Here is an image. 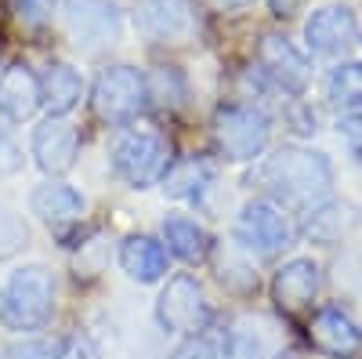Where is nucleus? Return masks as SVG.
<instances>
[{
	"instance_id": "nucleus-1",
	"label": "nucleus",
	"mask_w": 362,
	"mask_h": 359,
	"mask_svg": "<svg viewBox=\"0 0 362 359\" xmlns=\"http://www.w3.org/2000/svg\"><path fill=\"white\" fill-rule=\"evenodd\" d=\"M257 182L268 189L272 203H283L308 215L334 193V164L322 153H315V149L286 145L261 164Z\"/></svg>"
},
{
	"instance_id": "nucleus-2",
	"label": "nucleus",
	"mask_w": 362,
	"mask_h": 359,
	"mask_svg": "<svg viewBox=\"0 0 362 359\" xmlns=\"http://www.w3.org/2000/svg\"><path fill=\"white\" fill-rule=\"evenodd\" d=\"M54 312V280L44 265H22L0 290V319L8 331L33 334L44 331Z\"/></svg>"
},
{
	"instance_id": "nucleus-3",
	"label": "nucleus",
	"mask_w": 362,
	"mask_h": 359,
	"mask_svg": "<svg viewBox=\"0 0 362 359\" xmlns=\"http://www.w3.org/2000/svg\"><path fill=\"white\" fill-rule=\"evenodd\" d=\"M109 164L131 189H148L163 182L170 167V145L153 127H124L109 145Z\"/></svg>"
},
{
	"instance_id": "nucleus-4",
	"label": "nucleus",
	"mask_w": 362,
	"mask_h": 359,
	"mask_svg": "<svg viewBox=\"0 0 362 359\" xmlns=\"http://www.w3.org/2000/svg\"><path fill=\"white\" fill-rule=\"evenodd\" d=\"M272 124L268 116L257 106H221L214 116V142H218V153L232 164H247L257 160L268 145Z\"/></svg>"
},
{
	"instance_id": "nucleus-5",
	"label": "nucleus",
	"mask_w": 362,
	"mask_h": 359,
	"mask_svg": "<svg viewBox=\"0 0 362 359\" xmlns=\"http://www.w3.org/2000/svg\"><path fill=\"white\" fill-rule=\"evenodd\" d=\"M145 76L131 66H105L90 87V106H95L98 120L112 127H127L131 120L145 109Z\"/></svg>"
},
{
	"instance_id": "nucleus-6",
	"label": "nucleus",
	"mask_w": 362,
	"mask_h": 359,
	"mask_svg": "<svg viewBox=\"0 0 362 359\" xmlns=\"http://www.w3.org/2000/svg\"><path fill=\"white\" fill-rule=\"evenodd\" d=\"M62 22L76 51L83 55H102L119 40V25L124 15L112 0H66Z\"/></svg>"
},
{
	"instance_id": "nucleus-7",
	"label": "nucleus",
	"mask_w": 362,
	"mask_h": 359,
	"mask_svg": "<svg viewBox=\"0 0 362 359\" xmlns=\"http://www.w3.org/2000/svg\"><path fill=\"white\" fill-rule=\"evenodd\" d=\"M156 319H160V326L167 334H177V338L203 334L206 319H210V309H206V294H203L199 280L189 276V273L170 276L167 287L156 297Z\"/></svg>"
},
{
	"instance_id": "nucleus-8",
	"label": "nucleus",
	"mask_w": 362,
	"mask_h": 359,
	"mask_svg": "<svg viewBox=\"0 0 362 359\" xmlns=\"http://www.w3.org/2000/svg\"><path fill=\"white\" fill-rule=\"evenodd\" d=\"M293 244V229L279 203L272 200H250L235 218V247L257 258H276Z\"/></svg>"
},
{
	"instance_id": "nucleus-9",
	"label": "nucleus",
	"mask_w": 362,
	"mask_h": 359,
	"mask_svg": "<svg viewBox=\"0 0 362 359\" xmlns=\"http://www.w3.org/2000/svg\"><path fill=\"white\" fill-rule=\"evenodd\" d=\"M134 25L153 44H185L196 29V15L189 0H138Z\"/></svg>"
},
{
	"instance_id": "nucleus-10",
	"label": "nucleus",
	"mask_w": 362,
	"mask_h": 359,
	"mask_svg": "<svg viewBox=\"0 0 362 359\" xmlns=\"http://www.w3.org/2000/svg\"><path fill=\"white\" fill-rule=\"evenodd\" d=\"M257 69H261V76H268L286 95H300L308 87V80H312L308 58L300 55L286 37H276V33L261 40V47H257Z\"/></svg>"
},
{
	"instance_id": "nucleus-11",
	"label": "nucleus",
	"mask_w": 362,
	"mask_h": 359,
	"mask_svg": "<svg viewBox=\"0 0 362 359\" xmlns=\"http://www.w3.org/2000/svg\"><path fill=\"white\" fill-rule=\"evenodd\" d=\"M80 156V131L66 116H47L33 131V160L44 174H66Z\"/></svg>"
},
{
	"instance_id": "nucleus-12",
	"label": "nucleus",
	"mask_w": 362,
	"mask_h": 359,
	"mask_svg": "<svg viewBox=\"0 0 362 359\" xmlns=\"http://www.w3.org/2000/svg\"><path fill=\"white\" fill-rule=\"evenodd\" d=\"M305 40L315 55L337 58L358 40V22L348 4H326L305 22Z\"/></svg>"
},
{
	"instance_id": "nucleus-13",
	"label": "nucleus",
	"mask_w": 362,
	"mask_h": 359,
	"mask_svg": "<svg viewBox=\"0 0 362 359\" xmlns=\"http://www.w3.org/2000/svg\"><path fill=\"white\" fill-rule=\"evenodd\" d=\"M308 341L322 352V355H334V359H351L362 352V331L358 323L337 309V305H326L312 316L308 323Z\"/></svg>"
},
{
	"instance_id": "nucleus-14",
	"label": "nucleus",
	"mask_w": 362,
	"mask_h": 359,
	"mask_svg": "<svg viewBox=\"0 0 362 359\" xmlns=\"http://www.w3.org/2000/svg\"><path fill=\"white\" fill-rule=\"evenodd\" d=\"M319 294V265L312 258H290L276 276H272V297L283 312H305L312 309Z\"/></svg>"
},
{
	"instance_id": "nucleus-15",
	"label": "nucleus",
	"mask_w": 362,
	"mask_h": 359,
	"mask_svg": "<svg viewBox=\"0 0 362 359\" xmlns=\"http://www.w3.org/2000/svg\"><path fill=\"white\" fill-rule=\"evenodd\" d=\"M40 106H44V98H40V76L29 69L25 62L8 66L4 73H0V116H4V120H11V124L33 120Z\"/></svg>"
},
{
	"instance_id": "nucleus-16",
	"label": "nucleus",
	"mask_w": 362,
	"mask_h": 359,
	"mask_svg": "<svg viewBox=\"0 0 362 359\" xmlns=\"http://www.w3.org/2000/svg\"><path fill=\"white\" fill-rule=\"evenodd\" d=\"M119 268L134 283H160L167 276V247L156 236L134 232L119 244Z\"/></svg>"
},
{
	"instance_id": "nucleus-17",
	"label": "nucleus",
	"mask_w": 362,
	"mask_h": 359,
	"mask_svg": "<svg viewBox=\"0 0 362 359\" xmlns=\"http://www.w3.org/2000/svg\"><path fill=\"white\" fill-rule=\"evenodd\" d=\"M29 211L47 225H73L83 218L87 200H83V193H76L66 182H44L29 196Z\"/></svg>"
},
{
	"instance_id": "nucleus-18",
	"label": "nucleus",
	"mask_w": 362,
	"mask_h": 359,
	"mask_svg": "<svg viewBox=\"0 0 362 359\" xmlns=\"http://www.w3.org/2000/svg\"><path fill=\"white\" fill-rule=\"evenodd\" d=\"M163 193L170 200H203L210 193V186H214V164L203 160V156H185L167 167L163 174Z\"/></svg>"
},
{
	"instance_id": "nucleus-19",
	"label": "nucleus",
	"mask_w": 362,
	"mask_h": 359,
	"mask_svg": "<svg viewBox=\"0 0 362 359\" xmlns=\"http://www.w3.org/2000/svg\"><path fill=\"white\" fill-rule=\"evenodd\" d=\"M40 98L51 109V116H69L83 98V76L66 62H51L40 76Z\"/></svg>"
},
{
	"instance_id": "nucleus-20",
	"label": "nucleus",
	"mask_w": 362,
	"mask_h": 359,
	"mask_svg": "<svg viewBox=\"0 0 362 359\" xmlns=\"http://www.w3.org/2000/svg\"><path fill=\"white\" fill-rule=\"evenodd\" d=\"M163 244L174 258H181L185 265H199L206 254H210V232L196 222V218H185V215H170L163 222Z\"/></svg>"
},
{
	"instance_id": "nucleus-21",
	"label": "nucleus",
	"mask_w": 362,
	"mask_h": 359,
	"mask_svg": "<svg viewBox=\"0 0 362 359\" xmlns=\"http://www.w3.org/2000/svg\"><path fill=\"white\" fill-rule=\"evenodd\" d=\"M221 348H225L228 359H268L272 355V334L257 316H239L225 331Z\"/></svg>"
},
{
	"instance_id": "nucleus-22",
	"label": "nucleus",
	"mask_w": 362,
	"mask_h": 359,
	"mask_svg": "<svg viewBox=\"0 0 362 359\" xmlns=\"http://www.w3.org/2000/svg\"><path fill=\"white\" fill-rule=\"evenodd\" d=\"M355 222H358L355 207L326 200V203L315 207V211H308L305 232H308V239H315V244H341V239L355 229Z\"/></svg>"
},
{
	"instance_id": "nucleus-23",
	"label": "nucleus",
	"mask_w": 362,
	"mask_h": 359,
	"mask_svg": "<svg viewBox=\"0 0 362 359\" xmlns=\"http://www.w3.org/2000/svg\"><path fill=\"white\" fill-rule=\"evenodd\" d=\"M326 98L334 106H362V62H341L326 76Z\"/></svg>"
},
{
	"instance_id": "nucleus-24",
	"label": "nucleus",
	"mask_w": 362,
	"mask_h": 359,
	"mask_svg": "<svg viewBox=\"0 0 362 359\" xmlns=\"http://www.w3.org/2000/svg\"><path fill=\"white\" fill-rule=\"evenodd\" d=\"M145 95L148 102H156L160 109H181L185 106V80H181L177 69L160 66L145 76Z\"/></svg>"
},
{
	"instance_id": "nucleus-25",
	"label": "nucleus",
	"mask_w": 362,
	"mask_h": 359,
	"mask_svg": "<svg viewBox=\"0 0 362 359\" xmlns=\"http://www.w3.org/2000/svg\"><path fill=\"white\" fill-rule=\"evenodd\" d=\"M218 280L232 290H250L257 287V273H254V261L243 247H228L221 258H218Z\"/></svg>"
},
{
	"instance_id": "nucleus-26",
	"label": "nucleus",
	"mask_w": 362,
	"mask_h": 359,
	"mask_svg": "<svg viewBox=\"0 0 362 359\" xmlns=\"http://www.w3.org/2000/svg\"><path fill=\"white\" fill-rule=\"evenodd\" d=\"M11 15L22 29H44L54 18V0H11Z\"/></svg>"
},
{
	"instance_id": "nucleus-27",
	"label": "nucleus",
	"mask_w": 362,
	"mask_h": 359,
	"mask_svg": "<svg viewBox=\"0 0 362 359\" xmlns=\"http://www.w3.org/2000/svg\"><path fill=\"white\" fill-rule=\"evenodd\" d=\"M25 247V225L15 211L0 207V258H11L15 251Z\"/></svg>"
},
{
	"instance_id": "nucleus-28",
	"label": "nucleus",
	"mask_w": 362,
	"mask_h": 359,
	"mask_svg": "<svg viewBox=\"0 0 362 359\" xmlns=\"http://www.w3.org/2000/svg\"><path fill=\"white\" fill-rule=\"evenodd\" d=\"M221 355H225L221 341L206 338V334H192V338H185L170 352V359H221Z\"/></svg>"
},
{
	"instance_id": "nucleus-29",
	"label": "nucleus",
	"mask_w": 362,
	"mask_h": 359,
	"mask_svg": "<svg viewBox=\"0 0 362 359\" xmlns=\"http://www.w3.org/2000/svg\"><path fill=\"white\" fill-rule=\"evenodd\" d=\"M337 131H341V138H344V145H348V153L362 164V109H351L341 124H337Z\"/></svg>"
},
{
	"instance_id": "nucleus-30",
	"label": "nucleus",
	"mask_w": 362,
	"mask_h": 359,
	"mask_svg": "<svg viewBox=\"0 0 362 359\" xmlns=\"http://www.w3.org/2000/svg\"><path fill=\"white\" fill-rule=\"evenodd\" d=\"M18 171H22V149H18V142L11 138L8 127H0V178L18 174Z\"/></svg>"
},
{
	"instance_id": "nucleus-31",
	"label": "nucleus",
	"mask_w": 362,
	"mask_h": 359,
	"mask_svg": "<svg viewBox=\"0 0 362 359\" xmlns=\"http://www.w3.org/2000/svg\"><path fill=\"white\" fill-rule=\"evenodd\" d=\"M54 359H98L90 341L83 334H66L62 341L54 345Z\"/></svg>"
},
{
	"instance_id": "nucleus-32",
	"label": "nucleus",
	"mask_w": 362,
	"mask_h": 359,
	"mask_svg": "<svg viewBox=\"0 0 362 359\" xmlns=\"http://www.w3.org/2000/svg\"><path fill=\"white\" fill-rule=\"evenodd\" d=\"M8 359H54V348L37 338H22L8 348Z\"/></svg>"
},
{
	"instance_id": "nucleus-33",
	"label": "nucleus",
	"mask_w": 362,
	"mask_h": 359,
	"mask_svg": "<svg viewBox=\"0 0 362 359\" xmlns=\"http://www.w3.org/2000/svg\"><path fill=\"white\" fill-rule=\"evenodd\" d=\"M305 0H268V8H272V15H279V18H290Z\"/></svg>"
},
{
	"instance_id": "nucleus-34",
	"label": "nucleus",
	"mask_w": 362,
	"mask_h": 359,
	"mask_svg": "<svg viewBox=\"0 0 362 359\" xmlns=\"http://www.w3.org/2000/svg\"><path fill=\"white\" fill-rule=\"evenodd\" d=\"M206 4H214V8L228 11V8H243V4H250V0H206Z\"/></svg>"
},
{
	"instance_id": "nucleus-35",
	"label": "nucleus",
	"mask_w": 362,
	"mask_h": 359,
	"mask_svg": "<svg viewBox=\"0 0 362 359\" xmlns=\"http://www.w3.org/2000/svg\"><path fill=\"white\" fill-rule=\"evenodd\" d=\"M272 359H300V355H293V352H276Z\"/></svg>"
}]
</instances>
